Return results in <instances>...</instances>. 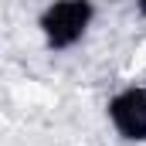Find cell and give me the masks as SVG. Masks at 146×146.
Listing matches in <instances>:
<instances>
[{"label":"cell","mask_w":146,"mask_h":146,"mask_svg":"<svg viewBox=\"0 0 146 146\" xmlns=\"http://www.w3.org/2000/svg\"><path fill=\"white\" fill-rule=\"evenodd\" d=\"M106 122L115 139L146 146V82H126L106 99Z\"/></svg>","instance_id":"cell-2"},{"label":"cell","mask_w":146,"mask_h":146,"mask_svg":"<svg viewBox=\"0 0 146 146\" xmlns=\"http://www.w3.org/2000/svg\"><path fill=\"white\" fill-rule=\"evenodd\" d=\"M129 3H133V14L139 21H146V0H129Z\"/></svg>","instance_id":"cell-3"},{"label":"cell","mask_w":146,"mask_h":146,"mask_svg":"<svg viewBox=\"0 0 146 146\" xmlns=\"http://www.w3.org/2000/svg\"><path fill=\"white\" fill-rule=\"evenodd\" d=\"M95 17H99L95 0H48L37 10L34 27L51 54H65L85 44V37L95 27Z\"/></svg>","instance_id":"cell-1"}]
</instances>
